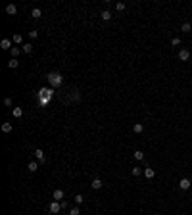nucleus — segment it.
I'll list each match as a JSON object with an SVG mask.
<instances>
[{"mask_svg": "<svg viewBox=\"0 0 192 215\" xmlns=\"http://www.w3.org/2000/svg\"><path fill=\"white\" fill-rule=\"evenodd\" d=\"M4 104L6 106H12V98H4Z\"/></svg>", "mask_w": 192, "mask_h": 215, "instance_id": "c85d7f7f", "label": "nucleus"}, {"mask_svg": "<svg viewBox=\"0 0 192 215\" xmlns=\"http://www.w3.org/2000/svg\"><path fill=\"white\" fill-rule=\"evenodd\" d=\"M133 131H135L137 134H140L142 131H144V125H142V123H135V125H133Z\"/></svg>", "mask_w": 192, "mask_h": 215, "instance_id": "ddd939ff", "label": "nucleus"}, {"mask_svg": "<svg viewBox=\"0 0 192 215\" xmlns=\"http://www.w3.org/2000/svg\"><path fill=\"white\" fill-rule=\"evenodd\" d=\"M27 169H29V171H31V173H35V171H37V169H39V161H31V163H29V165H27Z\"/></svg>", "mask_w": 192, "mask_h": 215, "instance_id": "2eb2a0df", "label": "nucleus"}, {"mask_svg": "<svg viewBox=\"0 0 192 215\" xmlns=\"http://www.w3.org/2000/svg\"><path fill=\"white\" fill-rule=\"evenodd\" d=\"M190 183H192V181H190Z\"/></svg>", "mask_w": 192, "mask_h": 215, "instance_id": "7c9ffc66", "label": "nucleus"}, {"mask_svg": "<svg viewBox=\"0 0 192 215\" xmlns=\"http://www.w3.org/2000/svg\"><path fill=\"white\" fill-rule=\"evenodd\" d=\"M90 186H92V188H94V190H100V188H102V186H104V183H102V179H98V177H96V179H92V183H90Z\"/></svg>", "mask_w": 192, "mask_h": 215, "instance_id": "39448f33", "label": "nucleus"}, {"mask_svg": "<svg viewBox=\"0 0 192 215\" xmlns=\"http://www.w3.org/2000/svg\"><path fill=\"white\" fill-rule=\"evenodd\" d=\"M179 60H181V62H188V60H190V52H188L186 48H181V50H179Z\"/></svg>", "mask_w": 192, "mask_h": 215, "instance_id": "f03ea898", "label": "nucleus"}, {"mask_svg": "<svg viewBox=\"0 0 192 215\" xmlns=\"http://www.w3.org/2000/svg\"><path fill=\"white\" fill-rule=\"evenodd\" d=\"M29 37H31V39H37L39 33H37V31H29Z\"/></svg>", "mask_w": 192, "mask_h": 215, "instance_id": "cd10ccee", "label": "nucleus"}, {"mask_svg": "<svg viewBox=\"0 0 192 215\" xmlns=\"http://www.w3.org/2000/svg\"><path fill=\"white\" fill-rule=\"evenodd\" d=\"M35 158H37L39 163H44V160H46V158H44V152H42L41 148H37V150H35Z\"/></svg>", "mask_w": 192, "mask_h": 215, "instance_id": "423d86ee", "label": "nucleus"}, {"mask_svg": "<svg viewBox=\"0 0 192 215\" xmlns=\"http://www.w3.org/2000/svg\"><path fill=\"white\" fill-rule=\"evenodd\" d=\"M181 31H183V33H192V25H190V23H183V25H181Z\"/></svg>", "mask_w": 192, "mask_h": 215, "instance_id": "4468645a", "label": "nucleus"}, {"mask_svg": "<svg viewBox=\"0 0 192 215\" xmlns=\"http://www.w3.org/2000/svg\"><path fill=\"white\" fill-rule=\"evenodd\" d=\"M52 196H54L56 202H58V200H64V190H62V188H56L54 192H52Z\"/></svg>", "mask_w": 192, "mask_h": 215, "instance_id": "6e6552de", "label": "nucleus"}, {"mask_svg": "<svg viewBox=\"0 0 192 215\" xmlns=\"http://www.w3.org/2000/svg\"><path fill=\"white\" fill-rule=\"evenodd\" d=\"M69 215H81V209H79V207H71V209H69Z\"/></svg>", "mask_w": 192, "mask_h": 215, "instance_id": "a878e982", "label": "nucleus"}, {"mask_svg": "<svg viewBox=\"0 0 192 215\" xmlns=\"http://www.w3.org/2000/svg\"><path fill=\"white\" fill-rule=\"evenodd\" d=\"M125 8H127V6H125V2H117V4H115V10H117V12H123Z\"/></svg>", "mask_w": 192, "mask_h": 215, "instance_id": "4be33fe9", "label": "nucleus"}, {"mask_svg": "<svg viewBox=\"0 0 192 215\" xmlns=\"http://www.w3.org/2000/svg\"><path fill=\"white\" fill-rule=\"evenodd\" d=\"M135 160L142 161V160H144V152H142V150H137V152H135Z\"/></svg>", "mask_w": 192, "mask_h": 215, "instance_id": "f3484780", "label": "nucleus"}, {"mask_svg": "<svg viewBox=\"0 0 192 215\" xmlns=\"http://www.w3.org/2000/svg\"><path fill=\"white\" fill-rule=\"evenodd\" d=\"M31 15H33V18H35V19H39V18H41V15H42V12H41V10H39V8H35V10H33V12H31Z\"/></svg>", "mask_w": 192, "mask_h": 215, "instance_id": "6ab92c4d", "label": "nucleus"}, {"mask_svg": "<svg viewBox=\"0 0 192 215\" xmlns=\"http://www.w3.org/2000/svg\"><path fill=\"white\" fill-rule=\"evenodd\" d=\"M2 131L4 133H12V123H4L2 125Z\"/></svg>", "mask_w": 192, "mask_h": 215, "instance_id": "5701e85b", "label": "nucleus"}, {"mask_svg": "<svg viewBox=\"0 0 192 215\" xmlns=\"http://www.w3.org/2000/svg\"><path fill=\"white\" fill-rule=\"evenodd\" d=\"M190 37H192V33H190Z\"/></svg>", "mask_w": 192, "mask_h": 215, "instance_id": "c756f323", "label": "nucleus"}, {"mask_svg": "<svg viewBox=\"0 0 192 215\" xmlns=\"http://www.w3.org/2000/svg\"><path fill=\"white\" fill-rule=\"evenodd\" d=\"M0 48H2V50H12V48H14V46H12V41H10V39H2Z\"/></svg>", "mask_w": 192, "mask_h": 215, "instance_id": "20e7f679", "label": "nucleus"}, {"mask_svg": "<svg viewBox=\"0 0 192 215\" xmlns=\"http://www.w3.org/2000/svg\"><path fill=\"white\" fill-rule=\"evenodd\" d=\"M31 50H33V44H29V42L21 44V52H23V54H31Z\"/></svg>", "mask_w": 192, "mask_h": 215, "instance_id": "9d476101", "label": "nucleus"}, {"mask_svg": "<svg viewBox=\"0 0 192 215\" xmlns=\"http://www.w3.org/2000/svg\"><path fill=\"white\" fill-rule=\"evenodd\" d=\"M48 211H50V213H60V211H62V204H58V202H52L50 206H48Z\"/></svg>", "mask_w": 192, "mask_h": 215, "instance_id": "7ed1b4c3", "label": "nucleus"}, {"mask_svg": "<svg viewBox=\"0 0 192 215\" xmlns=\"http://www.w3.org/2000/svg\"><path fill=\"white\" fill-rule=\"evenodd\" d=\"M6 14H10V15L18 14V6H14V4H8V6H6Z\"/></svg>", "mask_w": 192, "mask_h": 215, "instance_id": "1a4fd4ad", "label": "nucleus"}, {"mask_svg": "<svg viewBox=\"0 0 192 215\" xmlns=\"http://www.w3.org/2000/svg\"><path fill=\"white\" fill-rule=\"evenodd\" d=\"M73 200H75V204H83V202H85V198H83V194H77Z\"/></svg>", "mask_w": 192, "mask_h": 215, "instance_id": "393cba45", "label": "nucleus"}, {"mask_svg": "<svg viewBox=\"0 0 192 215\" xmlns=\"http://www.w3.org/2000/svg\"><path fill=\"white\" fill-rule=\"evenodd\" d=\"M179 186H181V190H188V188L192 186V183L188 181V179H181V183H179Z\"/></svg>", "mask_w": 192, "mask_h": 215, "instance_id": "0eeeda50", "label": "nucleus"}, {"mask_svg": "<svg viewBox=\"0 0 192 215\" xmlns=\"http://www.w3.org/2000/svg\"><path fill=\"white\" fill-rule=\"evenodd\" d=\"M102 19H104V21H108V19H111V12H108V10H104V12H102Z\"/></svg>", "mask_w": 192, "mask_h": 215, "instance_id": "aec40b11", "label": "nucleus"}, {"mask_svg": "<svg viewBox=\"0 0 192 215\" xmlns=\"http://www.w3.org/2000/svg\"><path fill=\"white\" fill-rule=\"evenodd\" d=\"M10 52H12V58H18V56H19V52H21V48H18V46H14V48H12V50H10Z\"/></svg>", "mask_w": 192, "mask_h": 215, "instance_id": "412c9836", "label": "nucleus"}, {"mask_svg": "<svg viewBox=\"0 0 192 215\" xmlns=\"http://www.w3.org/2000/svg\"><path fill=\"white\" fill-rule=\"evenodd\" d=\"M131 173H133V177H138L140 173H144V171L140 169V167H135V169H131Z\"/></svg>", "mask_w": 192, "mask_h": 215, "instance_id": "b1692460", "label": "nucleus"}, {"mask_svg": "<svg viewBox=\"0 0 192 215\" xmlns=\"http://www.w3.org/2000/svg\"><path fill=\"white\" fill-rule=\"evenodd\" d=\"M12 113H14V117H21V115H23V110H21V108H14V110H12Z\"/></svg>", "mask_w": 192, "mask_h": 215, "instance_id": "a211bd4d", "label": "nucleus"}, {"mask_svg": "<svg viewBox=\"0 0 192 215\" xmlns=\"http://www.w3.org/2000/svg\"><path fill=\"white\" fill-rule=\"evenodd\" d=\"M12 42H15V44H25V42H23V37H21V35H19V33H18V35H14V37H12Z\"/></svg>", "mask_w": 192, "mask_h": 215, "instance_id": "f8f14e48", "label": "nucleus"}, {"mask_svg": "<svg viewBox=\"0 0 192 215\" xmlns=\"http://www.w3.org/2000/svg\"><path fill=\"white\" fill-rule=\"evenodd\" d=\"M62 81H64V79H62V75H60V73H50V75H48V83H50L52 87H60Z\"/></svg>", "mask_w": 192, "mask_h": 215, "instance_id": "f257e3e1", "label": "nucleus"}, {"mask_svg": "<svg viewBox=\"0 0 192 215\" xmlns=\"http://www.w3.org/2000/svg\"><path fill=\"white\" fill-rule=\"evenodd\" d=\"M18 65H19L18 58H12V60H10V62H8V67H10V69H15V67H18Z\"/></svg>", "mask_w": 192, "mask_h": 215, "instance_id": "dca6fc26", "label": "nucleus"}, {"mask_svg": "<svg viewBox=\"0 0 192 215\" xmlns=\"http://www.w3.org/2000/svg\"><path fill=\"white\" fill-rule=\"evenodd\" d=\"M144 177H146V179H154L156 177V171L150 169V167H146V169H144Z\"/></svg>", "mask_w": 192, "mask_h": 215, "instance_id": "9b49d317", "label": "nucleus"}, {"mask_svg": "<svg viewBox=\"0 0 192 215\" xmlns=\"http://www.w3.org/2000/svg\"><path fill=\"white\" fill-rule=\"evenodd\" d=\"M171 44H173V46H179V44H181V39H179V37H175L173 41H171Z\"/></svg>", "mask_w": 192, "mask_h": 215, "instance_id": "bb28decb", "label": "nucleus"}]
</instances>
